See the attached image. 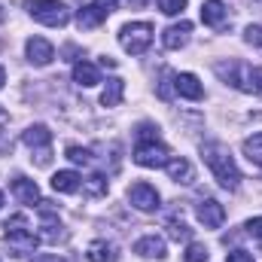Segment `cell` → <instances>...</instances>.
<instances>
[{
  "instance_id": "6da1fadb",
  "label": "cell",
  "mask_w": 262,
  "mask_h": 262,
  "mask_svg": "<svg viewBox=\"0 0 262 262\" xmlns=\"http://www.w3.org/2000/svg\"><path fill=\"white\" fill-rule=\"evenodd\" d=\"M201 159L207 162V168L213 171L220 186H226V189H238L241 186V171H238L235 159L229 156V149L223 143H204L201 146Z\"/></svg>"
},
{
  "instance_id": "7a4b0ae2",
  "label": "cell",
  "mask_w": 262,
  "mask_h": 262,
  "mask_svg": "<svg viewBox=\"0 0 262 262\" xmlns=\"http://www.w3.org/2000/svg\"><path fill=\"white\" fill-rule=\"evenodd\" d=\"M6 244H9V250L15 253V256H28V253H34L37 250V244H40V238L31 232V223H28V216L25 213H18V216H12V220H6Z\"/></svg>"
},
{
  "instance_id": "3957f363",
  "label": "cell",
  "mask_w": 262,
  "mask_h": 262,
  "mask_svg": "<svg viewBox=\"0 0 262 262\" xmlns=\"http://www.w3.org/2000/svg\"><path fill=\"white\" fill-rule=\"evenodd\" d=\"M28 12L40 21V25H49V28H64L70 21V9H67L61 0H25Z\"/></svg>"
},
{
  "instance_id": "277c9868",
  "label": "cell",
  "mask_w": 262,
  "mask_h": 262,
  "mask_svg": "<svg viewBox=\"0 0 262 262\" xmlns=\"http://www.w3.org/2000/svg\"><path fill=\"white\" fill-rule=\"evenodd\" d=\"M134 162L140 168H165L171 162V149L162 140H156V137H143L134 146Z\"/></svg>"
},
{
  "instance_id": "5b68a950",
  "label": "cell",
  "mask_w": 262,
  "mask_h": 262,
  "mask_svg": "<svg viewBox=\"0 0 262 262\" xmlns=\"http://www.w3.org/2000/svg\"><path fill=\"white\" fill-rule=\"evenodd\" d=\"M119 43L131 55H143L152 43V25L149 21H131L119 31Z\"/></svg>"
},
{
  "instance_id": "8992f818",
  "label": "cell",
  "mask_w": 262,
  "mask_h": 262,
  "mask_svg": "<svg viewBox=\"0 0 262 262\" xmlns=\"http://www.w3.org/2000/svg\"><path fill=\"white\" fill-rule=\"evenodd\" d=\"M21 140H25L28 149L37 152V165H49V159H52V131L46 125H31L21 134Z\"/></svg>"
},
{
  "instance_id": "52a82bcc",
  "label": "cell",
  "mask_w": 262,
  "mask_h": 262,
  "mask_svg": "<svg viewBox=\"0 0 262 262\" xmlns=\"http://www.w3.org/2000/svg\"><path fill=\"white\" fill-rule=\"evenodd\" d=\"M128 201L137 207V210L149 213V210L159 207V192H156V186H149V183H134V186L128 189Z\"/></svg>"
},
{
  "instance_id": "ba28073f",
  "label": "cell",
  "mask_w": 262,
  "mask_h": 262,
  "mask_svg": "<svg viewBox=\"0 0 262 262\" xmlns=\"http://www.w3.org/2000/svg\"><path fill=\"white\" fill-rule=\"evenodd\" d=\"M198 220L204 223V229H220L223 223H226V210H223V204L220 201H213V198H201V204H198Z\"/></svg>"
},
{
  "instance_id": "9c48e42d",
  "label": "cell",
  "mask_w": 262,
  "mask_h": 262,
  "mask_svg": "<svg viewBox=\"0 0 262 262\" xmlns=\"http://www.w3.org/2000/svg\"><path fill=\"white\" fill-rule=\"evenodd\" d=\"M25 49H28V61L37 67H46L52 58H55V49H52V43L49 40H43V37H31L28 43H25Z\"/></svg>"
},
{
  "instance_id": "30bf717a",
  "label": "cell",
  "mask_w": 262,
  "mask_h": 262,
  "mask_svg": "<svg viewBox=\"0 0 262 262\" xmlns=\"http://www.w3.org/2000/svg\"><path fill=\"white\" fill-rule=\"evenodd\" d=\"M174 89H177L180 98H189V101H201L204 98V89H201L195 73H177L174 76Z\"/></svg>"
},
{
  "instance_id": "8fae6325",
  "label": "cell",
  "mask_w": 262,
  "mask_h": 262,
  "mask_svg": "<svg viewBox=\"0 0 262 262\" xmlns=\"http://www.w3.org/2000/svg\"><path fill=\"white\" fill-rule=\"evenodd\" d=\"M189 34H192V25L189 21H180V25H171L165 34H162V43L168 49H183L189 43Z\"/></svg>"
},
{
  "instance_id": "7c38bea8",
  "label": "cell",
  "mask_w": 262,
  "mask_h": 262,
  "mask_svg": "<svg viewBox=\"0 0 262 262\" xmlns=\"http://www.w3.org/2000/svg\"><path fill=\"white\" fill-rule=\"evenodd\" d=\"M226 15H229V9H226L223 0H204V3H201V21H204L207 28H220V25L226 21Z\"/></svg>"
},
{
  "instance_id": "4fadbf2b",
  "label": "cell",
  "mask_w": 262,
  "mask_h": 262,
  "mask_svg": "<svg viewBox=\"0 0 262 262\" xmlns=\"http://www.w3.org/2000/svg\"><path fill=\"white\" fill-rule=\"evenodd\" d=\"M134 253H140V256H146V259H165V256H168V253H165V241L156 238V235L140 238V241L134 244Z\"/></svg>"
},
{
  "instance_id": "5bb4252c",
  "label": "cell",
  "mask_w": 262,
  "mask_h": 262,
  "mask_svg": "<svg viewBox=\"0 0 262 262\" xmlns=\"http://www.w3.org/2000/svg\"><path fill=\"white\" fill-rule=\"evenodd\" d=\"M12 195L18 198L21 204H37V201H40V189H37L34 180H28V177H15V180H12Z\"/></svg>"
},
{
  "instance_id": "9a60e30c",
  "label": "cell",
  "mask_w": 262,
  "mask_h": 262,
  "mask_svg": "<svg viewBox=\"0 0 262 262\" xmlns=\"http://www.w3.org/2000/svg\"><path fill=\"white\" fill-rule=\"evenodd\" d=\"M85 256H89V262H119V253H116V247H113L110 241H101V238L89 244Z\"/></svg>"
},
{
  "instance_id": "2e32d148",
  "label": "cell",
  "mask_w": 262,
  "mask_h": 262,
  "mask_svg": "<svg viewBox=\"0 0 262 262\" xmlns=\"http://www.w3.org/2000/svg\"><path fill=\"white\" fill-rule=\"evenodd\" d=\"M73 79H76V85L92 89V85L101 82V73H98V67L92 64V61H76L73 64Z\"/></svg>"
},
{
  "instance_id": "e0dca14e",
  "label": "cell",
  "mask_w": 262,
  "mask_h": 262,
  "mask_svg": "<svg viewBox=\"0 0 262 262\" xmlns=\"http://www.w3.org/2000/svg\"><path fill=\"white\" fill-rule=\"evenodd\" d=\"M122 95H125V79L113 76V79H107V89L101 92V104L104 107H119L122 104Z\"/></svg>"
},
{
  "instance_id": "ac0fdd59",
  "label": "cell",
  "mask_w": 262,
  "mask_h": 262,
  "mask_svg": "<svg viewBox=\"0 0 262 262\" xmlns=\"http://www.w3.org/2000/svg\"><path fill=\"white\" fill-rule=\"evenodd\" d=\"M165 168H168V177H171L174 183H192V177H195L189 159H171Z\"/></svg>"
},
{
  "instance_id": "d6986e66",
  "label": "cell",
  "mask_w": 262,
  "mask_h": 262,
  "mask_svg": "<svg viewBox=\"0 0 262 262\" xmlns=\"http://www.w3.org/2000/svg\"><path fill=\"white\" fill-rule=\"evenodd\" d=\"M79 174L76 171H58V174H52V189L55 192H64V195H70V192H79Z\"/></svg>"
},
{
  "instance_id": "ffe728a7",
  "label": "cell",
  "mask_w": 262,
  "mask_h": 262,
  "mask_svg": "<svg viewBox=\"0 0 262 262\" xmlns=\"http://www.w3.org/2000/svg\"><path fill=\"white\" fill-rule=\"evenodd\" d=\"M104 18H107V12H104V9H98L95 3H92V6H82V9L76 12V25H79L82 31H92V28H98Z\"/></svg>"
},
{
  "instance_id": "44dd1931",
  "label": "cell",
  "mask_w": 262,
  "mask_h": 262,
  "mask_svg": "<svg viewBox=\"0 0 262 262\" xmlns=\"http://www.w3.org/2000/svg\"><path fill=\"white\" fill-rule=\"evenodd\" d=\"M82 192L89 198H104L107 195V177H101V174L85 177V180H82Z\"/></svg>"
},
{
  "instance_id": "7402d4cb",
  "label": "cell",
  "mask_w": 262,
  "mask_h": 262,
  "mask_svg": "<svg viewBox=\"0 0 262 262\" xmlns=\"http://www.w3.org/2000/svg\"><path fill=\"white\" fill-rule=\"evenodd\" d=\"M244 156H247L253 165L262 168V134H253V137L244 140Z\"/></svg>"
},
{
  "instance_id": "603a6c76",
  "label": "cell",
  "mask_w": 262,
  "mask_h": 262,
  "mask_svg": "<svg viewBox=\"0 0 262 262\" xmlns=\"http://www.w3.org/2000/svg\"><path fill=\"white\" fill-rule=\"evenodd\" d=\"M244 92H253L262 98V67H247L244 73Z\"/></svg>"
},
{
  "instance_id": "cb8c5ba5",
  "label": "cell",
  "mask_w": 262,
  "mask_h": 262,
  "mask_svg": "<svg viewBox=\"0 0 262 262\" xmlns=\"http://www.w3.org/2000/svg\"><path fill=\"white\" fill-rule=\"evenodd\" d=\"M168 235H171L174 241H189V238H192V229H189L183 220H174V216H171V220H168Z\"/></svg>"
},
{
  "instance_id": "d4e9b609",
  "label": "cell",
  "mask_w": 262,
  "mask_h": 262,
  "mask_svg": "<svg viewBox=\"0 0 262 262\" xmlns=\"http://www.w3.org/2000/svg\"><path fill=\"white\" fill-rule=\"evenodd\" d=\"M183 262H207V247L192 241V244L186 247V253H183Z\"/></svg>"
},
{
  "instance_id": "484cf974",
  "label": "cell",
  "mask_w": 262,
  "mask_h": 262,
  "mask_svg": "<svg viewBox=\"0 0 262 262\" xmlns=\"http://www.w3.org/2000/svg\"><path fill=\"white\" fill-rule=\"evenodd\" d=\"M64 152H67V159H70L73 165H89V162H92V152L82 149V146H67Z\"/></svg>"
},
{
  "instance_id": "4316f807",
  "label": "cell",
  "mask_w": 262,
  "mask_h": 262,
  "mask_svg": "<svg viewBox=\"0 0 262 262\" xmlns=\"http://www.w3.org/2000/svg\"><path fill=\"white\" fill-rule=\"evenodd\" d=\"M183 6H186V0H159V9H162L165 15H180Z\"/></svg>"
},
{
  "instance_id": "83f0119b",
  "label": "cell",
  "mask_w": 262,
  "mask_h": 262,
  "mask_svg": "<svg viewBox=\"0 0 262 262\" xmlns=\"http://www.w3.org/2000/svg\"><path fill=\"white\" fill-rule=\"evenodd\" d=\"M244 34H247L244 40H247L250 46H262V28H259V25H250V28H247Z\"/></svg>"
},
{
  "instance_id": "f1b7e54d",
  "label": "cell",
  "mask_w": 262,
  "mask_h": 262,
  "mask_svg": "<svg viewBox=\"0 0 262 262\" xmlns=\"http://www.w3.org/2000/svg\"><path fill=\"white\" fill-rule=\"evenodd\" d=\"M247 235H253L256 241L262 244V216H253V220H247Z\"/></svg>"
},
{
  "instance_id": "f546056e",
  "label": "cell",
  "mask_w": 262,
  "mask_h": 262,
  "mask_svg": "<svg viewBox=\"0 0 262 262\" xmlns=\"http://www.w3.org/2000/svg\"><path fill=\"white\" fill-rule=\"evenodd\" d=\"M226 262H253V253H247V250H232Z\"/></svg>"
},
{
  "instance_id": "4dcf8cb0",
  "label": "cell",
  "mask_w": 262,
  "mask_h": 262,
  "mask_svg": "<svg viewBox=\"0 0 262 262\" xmlns=\"http://www.w3.org/2000/svg\"><path fill=\"white\" fill-rule=\"evenodd\" d=\"M159 98L162 101H171V76L165 73V79H162V85H159Z\"/></svg>"
},
{
  "instance_id": "1f68e13d",
  "label": "cell",
  "mask_w": 262,
  "mask_h": 262,
  "mask_svg": "<svg viewBox=\"0 0 262 262\" xmlns=\"http://www.w3.org/2000/svg\"><path fill=\"white\" fill-rule=\"evenodd\" d=\"M95 6H98V9H104V12H113V9L119 6V0H95Z\"/></svg>"
},
{
  "instance_id": "d6a6232c",
  "label": "cell",
  "mask_w": 262,
  "mask_h": 262,
  "mask_svg": "<svg viewBox=\"0 0 262 262\" xmlns=\"http://www.w3.org/2000/svg\"><path fill=\"white\" fill-rule=\"evenodd\" d=\"M34 262H64L61 256H55V253H43V256H37Z\"/></svg>"
},
{
  "instance_id": "836d02e7",
  "label": "cell",
  "mask_w": 262,
  "mask_h": 262,
  "mask_svg": "<svg viewBox=\"0 0 262 262\" xmlns=\"http://www.w3.org/2000/svg\"><path fill=\"white\" fill-rule=\"evenodd\" d=\"M131 6H134V9H140V6H146V3H149V0H128Z\"/></svg>"
},
{
  "instance_id": "e575fe53",
  "label": "cell",
  "mask_w": 262,
  "mask_h": 262,
  "mask_svg": "<svg viewBox=\"0 0 262 262\" xmlns=\"http://www.w3.org/2000/svg\"><path fill=\"white\" fill-rule=\"evenodd\" d=\"M9 122V116H6V110H0V125H6Z\"/></svg>"
},
{
  "instance_id": "d590c367",
  "label": "cell",
  "mask_w": 262,
  "mask_h": 262,
  "mask_svg": "<svg viewBox=\"0 0 262 262\" xmlns=\"http://www.w3.org/2000/svg\"><path fill=\"white\" fill-rule=\"evenodd\" d=\"M3 82H6V70L0 67V85H3Z\"/></svg>"
},
{
  "instance_id": "8d00e7d4",
  "label": "cell",
  "mask_w": 262,
  "mask_h": 262,
  "mask_svg": "<svg viewBox=\"0 0 262 262\" xmlns=\"http://www.w3.org/2000/svg\"><path fill=\"white\" fill-rule=\"evenodd\" d=\"M0 207H3V192H0Z\"/></svg>"
},
{
  "instance_id": "74e56055",
  "label": "cell",
  "mask_w": 262,
  "mask_h": 262,
  "mask_svg": "<svg viewBox=\"0 0 262 262\" xmlns=\"http://www.w3.org/2000/svg\"><path fill=\"white\" fill-rule=\"evenodd\" d=\"M259 3H262V0H259Z\"/></svg>"
}]
</instances>
